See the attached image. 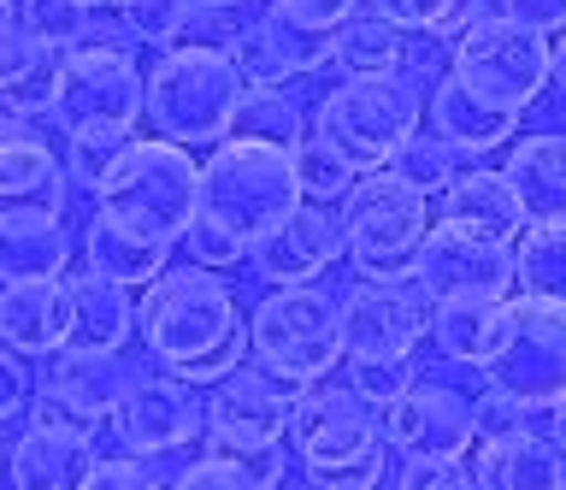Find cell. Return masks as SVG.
I'll return each mask as SVG.
<instances>
[{
	"mask_svg": "<svg viewBox=\"0 0 566 490\" xmlns=\"http://www.w3.org/2000/svg\"><path fill=\"white\" fill-rule=\"evenodd\" d=\"M136 331L148 355L184 384H212L248 355V320L237 307V290L212 267H166L142 290Z\"/></svg>",
	"mask_w": 566,
	"mask_h": 490,
	"instance_id": "obj_1",
	"label": "cell"
},
{
	"mask_svg": "<svg viewBox=\"0 0 566 490\" xmlns=\"http://www.w3.org/2000/svg\"><path fill=\"white\" fill-rule=\"evenodd\" d=\"M283 444H290V455L313 472V484H325V479L384 484V472H396V449L384 444V414L371 408L343 373L301 384Z\"/></svg>",
	"mask_w": 566,
	"mask_h": 490,
	"instance_id": "obj_2",
	"label": "cell"
},
{
	"mask_svg": "<svg viewBox=\"0 0 566 490\" xmlns=\"http://www.w3.org/2000/svg\"><path fill=\"white\" fill-rule=\"evenodd\" d=\"M248 95V77L230 54L212 48H166L148 65V95H142V118L159 143L177 148H219L237 131V107Z\"/></svg>",
	"mask_w": 566,
	"mask_h": 490,
	"instance_id": "obj_3",
	"label": "cell"
},
{
	"mask_svg": "<svg viewBox=\"0 0 566 490\" xmlns=\"http://www.w3.org/2000/svg\"><path fill=\"white\" fill-rule=\"evenodd\" d=\"M301 207V184H295V160L283 148L265 143H242L224 136L201 166V207L195 219L224 231L237 249H254L265 231H277Z\"/></svg>",
	"mask_w": 566,
	"mask_h": 490,
	"instance_id": "obj_4",
	"label": "cell"
},
{
	"mask_svg": "<svg viewBox=\"0 0 566 490\" xmlns=\"http://www.w3.org/2000/svg\"><path fill=\"white\" fill-rule=\"evenodd\" d=\"M195 207H201V166H195L189 148L177 143H130V154L118 160V171L95 189V213L106 225L148 242H177L189 237Z\"/></svg>",
	"mask_w": 566,
	"mask_h": 490,
	"instance_id": "obj_5",
	"label": "cell"
},
{
	"mask_svg": "<svg viewBox=\"0 0 566 490\" xmlns=\"http://www.w3.org/2000/svg\"><path fill=\"white\" fill-rule=\"evenodd\" d=\"M336 213H343V242H348L354 278L396 284V278L419 272L424 237H431L437 219H431V201L419 189H407L396 171H360V184L348 189V201Z\"/></svg>",
	"mask_w": 566,
	"mask_h": 490,
	"instance_id": "obj_6",
	"label": "cell"
},
{
	"mask_svg": "<svg viewBox=\"0 0 566 490\" xmlns=\"http://www.w3.org/2000/svg\"><path fill=\"white\" fill-rule=\"evenodd\" d=\"M248 348L265 373L290 378V384H313L331 378L348 361L343 348V302L318 284H290L272 290L248 320Z\"/></svg>",
	"mask_w": 566,
	"mask_h": 490,
	"instance_id": "obj_7",
	"label": "cell"
},
{
	"mask_svg": "<svg viewBox=\"0 0 566 490\" xmlns=\"http://www.w3.org/2000/svg\"><path fill=\"white\" fill-rule=\"evenodd\" d=\"M142 95H148V72L136 65V54L77 42V48H65V54H60V65H53L48 125L60 136H95V131L136 136Z\"/></svg>",
	"mask_w": 566,
	"mask_h": 490,
	"instance_id": "obj_8",
	"label": "cell"
},
{
	"mask_svg": "<svg viewBox=\"0 0 566 490\" xmlns=\"http://www.w3.org/2000/svg\"><path fill=\"white\" fill-rule=\"evenodd\" d=\"M313 125L360 171H384L389 154L424 125V90L407 77H343L331 95H318Z\"/></svg>",
	"mask_w": 566,
	"mask_h": 490,
	"instance_id": "obj_9",
	"label": "cell"
},
{
	"mask_svg": "<svg viewBox=\"0 0 566 490\" xmlns=\"http://www.w3.org/2000/svg\"><path fill=\"white\" fill-rule=\"evenodd\" d=\"M454 77L495 107L525 113L548 90V37L520 30L502 12H478L467 30H454Z\"/></svg>",
	"mask_w": 566,
	"mask_h": 490,
	"instance_id": "obj_10",
	"label": "cell"
},
{
	"mask_svg": "<svg viewBox=\"0 0 566 490\" xmlns=\"http://www.w3.org/2000/svg\"><path fill=\"white\" fill-rule=\"evenodd\" d=\"M484 373L525 414H548L555 402H566V307L507 295V331Z\"/></svg>",
	"mask_w": 566,
	"mask_h": 490,
	"instance_id": "obj_11",
	"label": "cell"
},
{
	"mask_svg": "<svg viewBox=\"0 0 566 490\" xmlns=\"http://www.w3.org/2000/svg\"><path fill=\"white\" fill-rule=\"evenodd\" d=\"M295 390L301 384L265 373V366H230L224 378L207 384V437L212 449L224 455H260V449H283V437H290V408H295Z\"/></svg>",
	"mask_w": 566,
	"mask_h": 490,
	"instance_id": "obj_12",
	"label": "cell"
},
{
	"mask_svg": "<svg viewBox=\"0 0 566 490\" xmlns=\"http://www.w3.org/2000/svg\"><path fill=\"white\" fill-rule=\"evenodd\" d=\"M431 331V295L419 278H360L343 295V348L348 361H413V348Z\"/></svg>",
	"mask_w": 566,
	"mask_h": 490,
	"instance_id": "obj_13",
	"label": "cell"
},
{
	"mask_svg": "<svg viewBox=\"0 0 566 490\" xmlns=\"http://www.w3.org/2000/svg\"><path fill=\"white\" fill-rule=\"evenodd\" d=\"M201 431H207V414L195 402V384L171 378V373H136L113 414L118 455H142V461L189 449Z\"/></svg>",
	"mask_w": 566,
	"mask_h": 490,
	"instance_id": "obj_14",
	"label": "cell"
},
{
	"mask_svg": "<svg viewBox=\"0 0 566 490\" xmlns=\"http://www.w3.org/2000/svg\"><path fill=\"white\" fill-rule=\"evenodd\" d=\"M71 171L65 154L48 148V136L0 107V219H65Z\"/></svg>",
	"mask_w": 566,
	"mask_h": 490,
	"instance_id": "obj_15",
	"label": "cell"
},
{
	"mask_svg": "<svg viewBox=\"0 0 566 490\" xmlns=\"http://www.w3.org/2000/svg\"><path fill=\"white\" fill-rule=\"evenodd\" d=\"M130 378L136 373L118 355L60 348L42 373V390L30 396V419H71V426H83V431H101V426H113Z\"/></svg>",
	"mask_w": 566,
	"mask_h": 490,
	"instance_id": "obj_16",
	"label": "cell"
},
{
	"mask_svg": "<svg viewBox=\"0 0 566 490\" xmlns=\"http://www.w3.org/2000/svg\"><path fill=\"white\" fill-rule=\"evenodd\" d=\"M336 260H348L343 213H336V207H313V201H301L277 231H265L254 249H248V267H254V278L272 290L318 284Z\"/></svg>",
	"mask_w": 566,
	"mask_h": 490,
	"instance_id": "obj_17",
	"label": "cell"
},
{
	"mask_svg": "<svg viewBox=\"0 0 566 490\" xmlns=\"http://www.w3.org/2000/svg\"><path fill=\"white\" fill-rule=\"evenodd\" d=\"M413 278L424 284L431 302H454V295H495V302H507L513 295V242L472 237V231H454V225H431Z\"/></svg>",
	"mask_w": 566,
	"mask_h": 490,
	"instance_id": "obj_18",
	"label": "cell"
},
{
	"mask_svg": "<svg viewBox=\"0 0 566 490\" xmlns=\"http://www.w3.org/2000/svg\"><path fill=\"white\" fill-rule=\"evenodd\" d=\"M101 467L95 431L71 419H30L7 449V484L12 490H88Z\"/></svg>",
	"mask_w": 566,
	"mask_h": 490,
	"instance_id": "obj_19",
	"label": "cell"
},
{
	"mask_svg": "<svg viewBox=\"0 0 566 490\" xmlns=\"http://www.w3.org/2000/svg\"><path fill=\"white\" fill-rule=\"evenodd\" d=\"M384 444L413 461V455H472V402H460L449 384L413 378L407 396L384 408Z\"/></svg>",
	"mask_w": 566,
	"mask_h": 490,
	"instance_id": "obj_20",
	"label": "cell"
},
{
	"mask_svg": "<svg viewBox=\"0 0 566 490\" xmlns=\"http://www.w3.org/2000/svg\"><path fill=\"white\" fill-rule=\"evenodd\" d=\"M230 60L242 65L248 90H290V83H301V77H313V72H325V65H331V37L301 30V24L283 19V12L265 7L260 19L242 24Z\"/></svg>",
	"mask_w": 566,
	"mask_h": 490,
	"instance_id": "obj_21",
	"label": "cell"
},
{
	"mask_svg": "<svg viewBox=\"0 0 566 490\" xmlns=\"http://www.w3.org/2000/svg\"><path fill=\"white\" fill-rule=\"evenodd\" d=\"M424 118H431V131H437L454 154H472V160H478V154H495L502 143H513V136H520V113H507V107H495V101L472 95L454 72L431 90V101H424Z\"/></svg>",
	"mask_w": 566,
	"mask_h": 490,
	"instance_id": "obj_22",
	"label": "cell"
},
{
	"mask_svg": "<svg viewBox=\"0 0 566 490\" xmlns=\"http://www.w3.org/2000/svg\"><path fill=\"white\" fill-rule=\"evenodd\" d=\"M0 343L24 361H53L71 343L65 284H0Z\"/></svg>",
	"mask_w": 566,
	"mask_h": 490,
	"instance_id": "obj_23",
	"label": "cell"
},
{
	"mask_svg": "<svg viewBox=\"0 0 566 490\" xmlns=\"http://www.w3.org/2000/svg\"><path fill=\"white\" fill-rule=\"evenodd\" d=\"M478 479L484 490H566V449L537 426L478 444Z\"/></svg>",
	"mask_w": 566,
	"mask_h": 490,
	"instance_id": "obj_24",
	"label": "cell"
},
{
	"mask_svg": "<svg viewBox=\"0 0 566 490\" xmlns=\"http://www.w3.org/2000/svg\"><path fill=\"white\" fill-rule=\"evenodd\" d=\"M65 302H71V343L88 355H124V343L136 337V295L113 284V278L77 272L65 278Z\"/></svg>",
	"mask_w": 566,
	"mask_h": 490,
	"instance_id": "obj_25",
	"label": "cell"
},
{
	"mask_svg": "<svg viewBox=\"0 0 566 490\" xmlns=\"http://www.w3.org/2000/svg\"><path fill=\"white\" fill-rule=\"evenodd\" d=\"M502 178L525 207V225H560L566 219V136L560 131H531L513 143Z\"/></svg>",
	"mask_w": 566,
	"mask_h": 490,
	"instance_id": "obj_26",
	"label": "cell"
},
{
	"mask_svg": "<svg viewBox=\"0 0 566 490\" xmlns=\"http://www.w3.org/2000/svg\"><path fill=\"white\" fill-rule=\"evenodd\" d=\"M437 225L513 242V237H525V207H520V196H513V184L502 171L478 166V171H460V178L442 189V219Z\"/></svg>",
	"mask_w": 566,
	"mask_h": 490,
	"instance_id": "obj_27",
	"label": "cell"
},
{
	"mask_svg": "<svg viewBox=\"0 0 566 490\" xmlns=\"http://www.w3.org/2000/svg\"><path fill=\"white\" fill-rule=\"evenodd\" d=\"M71 254L65 219H0V284H65Z\"/></svg>",
	"mask_w": 566,
	"mask_h": 490,
	"instance_id": "obj_28",
	"label": "cell"
},
{
	"mask_svg": "<svg viewBox=\"0 0 566 490\" xmlns=\"http://www.w3.org/2000/svg\"><path fill=\"white\" fill-rule=\"evenodd\" d=\"M507 331V302L495 295H454V302H431V343L442 361L454 366H490Z\"/></svg>",
	"mask_w": 566,
	"mask_h": 490,
	"instance_id": "obj_29",
	"label": "cell"
},
{
	"mask_svg": "<svg viewBox=\"0 0 566 490\" xmlns=\"http://www.w3.org/2000/svg\"><path fill=\"white\" fill-rule=\"evenodd\" d=\"M77 249H83V267H88V272H95V278H113V284H124V290H148L154 278L171 267V249H166V242L130 237V231H118V225H106L101 213H88Z\"/></svg>",
	"mask_w": 566,
	"mask_h": 490,
	"instance_id": "obj_30",
	"label": "cell"
},
{
	"mask_svg": "<svg viewBox=\"0 0 566 490\" xmlns=\"http://www.w3.org/2000/svg\"><path fill=\"white\" fill-rule=\"evenodd\" d=\"M53 65L60 54L24 37L18 24H0V107L18 118H48V90H53Z\"/></svg>",
	"mask_w": 566,
	"mask_h": 490,
	"instance_id": "obj_31",
	"label": "cell"
},
{
	"mask_svg": "<svg viewBox=\"0 0 566 490\" xmlns=\"http://www.w3.org/2000/svg\"><path fill=\"white\" fill-rule=\"evenodd\" d=\"M331 65L343 77H401L407 37L371 7H360L343 30H331Z\"/></svg>",
	"mask_w": 566,
	"mask_h": 490,
	"instance_id": "obj_32",
	"label": "cell"
},
{
	"mask_svg": "<svg viewBox=\"0 0 566 490\" xmlns=\"http://www.w3.org/2000/svg\"><path fill=\"white\" fill-rule=\"evenodd\" d=\"M513 290L566 307V219L560 225H525L520 249H513Z\"/></svg>",
	"mask_w": 566,
	"mask_h": 490,
	"instance_id": "obj_33",
	"label": "cell"
},
{
	"mask_svg": "<svg viewBox=\"0 0 566 490\" xmlns=\"http://www.w3.org/2000/svg\"><path fill=\"white\" fill-rule=\"evenodd\" d=\"M290 160H295L301 201H313V207H343V201H348V189L360 184V166H354L343 148H331L318 131H313V136H301Z\"/></svg>",
	"mask_w": 566,
	"mask_h": 490,
	"instance_id": "obj_34",
	"label": "cell"
},
{
	"mask_svg": "<svg viewBox=\"0 0 566 490\" xmlns=\"http://www.w3.org/2000/svg\"><path fill=\"white\" fill-rule=\"evenodd\" d=\"M230 136L295 154V143L307 136V118H301L295 95H283V90H248L242 107H237V131H230Z\"/></svg>",
	"mask_w": 566,
	"mask_h": 490,
	"instance_id": "obj_35",
	"label": "cell"
},
{
	"mask_svg": "<svg viewBox=\"0 0 566 490\" xmlns=\"http://www.w3.org/2000/svg\"><path fill=\"white\" fill-rule=\"evenodd\" d=\"M384 171H396L407 189H419V196L431 201V196H442V189L460 178V154L442 143L437 131H413L396 154H389V166H384Z\"/></svg>",
	"mask_w": 566,
	"mask_h": 490,
	"instance_id": "obj_36",
	"label": "cell"
},
{
	"mask_svg": "<svg viewBox=\"0 0 566 490\" xmlns=\"http://www.w3.org/2000/svg\"><path fill=\"white\" fill-rule=\"evenodd\" d=\"M88 19H95L88 0H12V24L42 48H53V54L77 48L88 37Z\"/></svg>",
	"mask_w": 566,
	"mask_h": 490,
	"instance_id": "obj_37",
	"label": "cell"
},
{
	"mask_svg": "<svg viewBox=\"0 0 566 490\" xmlns=\"http://www.w3.org/2000/svg\"><path fill=\"white\" fill-rule=\"evenodd\" d=\"M378 19H389L401 37H449L478 19V0H366Z\"/></svg>",
	"mask_w": 566,
	"mask_h": 490,
	"instance_id": "obj_38",
	"label": "cell"
},
{
	"mask_svg": "<svg viewBox=\"0 0 566 490\" xmlns=\"http://www.w3.org/2000/svg\"><path fill=\"white\" fill-rule=\"evenodd\" d=\"M136 136H124V131H95V136H65V171H71V189H95L118 171V160L130 154Z\"/></svg>",
	"mask_w": 566,
	"mask_h": 490,
	"instance_id": "obj_39",
	"label": "cell"
},
{
	"mask_svg": "<svg viewBox=\"0 0 566 490\" xmlns=\"http://www.w3.org/2000/svg\"><path fill=\"white\" fill-rule=\"evenodd\" d=\"M242 24H248V7H195L189 0L171 48H212V54H230L242 37Z\"/></svg>",
	"mask_w": 566,
	"mask_h": 490,
	"instance_id": "obj_40",
	"label": "cell"
},
{
	"mask_svg": "<svg viewBox=\"0 0 566 490\" xmlns=\"http://www.w3.org/2000/svg\"><path fill=\"white\" fill-rule=\"evenodd\" d=\"M166 490H265V484L254 479V467H248L242 455L212 449V455H201V461H189Z\"/></svg>",
	"mask_w": 566,
	"mask_h": 490,
	"instance_id": "obj_41",
	"label": "cell"
},
{
	"mask_svg": "<svg viewBox=\"0 0 566 490\" xmlns=\"http://www.w3.org/2000/svg\"><path fill=\"white\" fill-rule=\"evenodd\" d=\"M189 0H130L118 12L124 30L136 37V48H171L177 42V24H184Z\"/></svg>",
	"mask_w": 566,
	"mask_h": 490,
	"instance_id": "obj_42",
	"label": "cell"
},
{
	"mask_svg": "<svg viewBox=\"0 0 566 490\" xmlns=\"http://www.w3.org/2000/svg\"><path fill=\"white\" fill-rule=\"evenodd\" d=\"M354 390H360L371 408H389L396 396H407V384H413L419 373H413V361H348V373H343Z\"/></svg>",
	"mask_w": 566,
	"mask_h": 490,
	"instance_id": "obj_43",
	"label": "cell"
},
{
	"mask_svg": "<svg viewBox=\"0 0 566 490\" xmlns=\"http://www.w3.org/2000/svg\"><path fill=\"white\" fill-rule=\"evenodd\" d=\"M520 426H531V414H525L507 390L484 384V396H472V437H478V444H490V437H507V431H520Z\"/></svg>",
	"mask_w": 566,
	"mask_h": 490,
	"instance_id": "obj_44",
	"label": "cell"
},
{
	"mask_svg": "<svg viewBox=\"0 0 566 490\" xmlns=\"http://www.w3.org/2000/svg\"><path fill=\"white\" fill-rule=\"evenodd\" d=\"M360 7H366V0H272V12H283V19L301 24V30H318V37L343 30Z\"/></svg>",
	"mask_w": 566,
	"mask_h": 490,
	"instance_id": "obj_45",
	"label": "cell"
},
{
	"mask_svg": "<svg viewBox=\"0 0 566 490\" xmlns=\"http://www.w3.org/2000/svg\"><path fill=\"white\" fill-rule=\"evenodd\" d=\"M30 396H35V378L24 355H12L7 343H0V426H12L18 414H30Z\"/></svg>",
	"mask_w": 566,
	"mask_h": 490,
	"instance_id": "obj_46",
	"label": "cell"
},
{
	"mask_svg": "<svg viewBox=\"0 0 566 490\" xmlns=\"http://www.w3.org/2000/svg\"><path fill=\"white\" fill-rule=\"evenodd\" d=\"M88 490H166L148 472V461L142 455H101L95 479H88Z\"/></svg>",
	"mask_w": 566,
	"mask_h": 490,
	"instance_id": "obj_47",
	"label": "cell"
},
{
	"mask_svg": "<svg viewBox=\"0 0 566 490\" xmlns=\"http://www.w3.org/2000/svg\"><path fill=\"white\" fill-rule=\"evenodd\" d=\"M495 12L513 19L520 30H537V37H548V42L566 30V0H495Z\"/></svg>",
	"mask_w": 566,
	"mask_h": 490,
	"instance_id": "obj_48",
	"label": "cell"
},
{
	"mask_svg": "<svg viewBox=\"0 0 566 490\" xmlns=\"http://www.w3.org/2000/svg\"><path fill=\"white\" fill-rule=\"evenodd\" d=\"M189 260H195V267H212V272H219V267H237V260H248V249H237V242H230L224 231H212V225H201V219H195L189 225Z\"/></svg>",
	"mask_w": 566,
	"mask_h": 490,
	"instance_id": "obj_49",
	"label": "cell"
},
{
	"mask_svg": "<svg viewBox=\"0 0 566 490\" xmlns=\"http://www.w3.org/2000/svg\"><path fill=\"white\" fill-rule=\"evenodd\" d=\"M548 83H555V90L566 95V30L555 42H548Z\"/></svg>",
	"mask_w": 566,
	"mask_h": 490,
	"instance_id": "obj_50",
	"label": "cell"
},
{
	"mask_svg": "<svg viewBox=\"0 0 566 490\" xmlns=\"http://www.w3.org/2000/svg\"><path fill=\"white\" fill-rule=\"evenodd\" d=\"M548 437L566 449V402H555V408H548Z\"/></svg>",
	"mask_w": 566,
	"mask_h": 490,
	"instance_id": "obj_51",
	"label": "cell"
},
{
	"mask_svg": "<svg viewBox=\"0 0 566 490\" xmlns=\"http://www.w3.org/2000/svg\"><path fill=\"white\" fill-rule=\"evenodd\" d=\"M318 490H384V484H371V479H325Z\"/></svg>",
	"mask_w": 566,
	"mask_h": 490,
	"instance_id": "obj_52",
	"label": "cell"
},
{
	"mask_svg": "<svg viewBox=\"0 0 566 490\" xmlns=\"http://www.w3.org/2000/svg\"><path fill=\"white\" fill-rule=\"evenodd\" d=\"M88 7H101V12H124L130 0H88Z\"/></svg>",
	"mask_w": 566,
	"mask_h": 490,
	"instance_id": "obj_53",
	"label": "cell"
},
{
	"mask_svg": "<svg viewBox=\"0 0 566 490\" xmlns=\"http://www.w3.org/2000/svg\"><path fill=\"white\" fill-rule=\"evenodd\" d=\"M195 7H248V0H195Z\"/></svg>",
	"mask_w": 566,
	"mask_h": 490,
	"instance_id": "obj_54",
	"label": "cell"
},
{
	"mask_svg": "<svg viewBox=\"0 0 566 490\" xmlns=\"http://www.w3.org/2000/svg\"><path fill=\"white\" fill-rule=\"evenodd\" d=\"M0 24H12V0H0Z\"/></svg>",
	"mask_w": 566,
	"mask_h": 490,
	"instance_id": "obj_55",
	"label": "cell"
},
{
	"mask_svg": "<svg viewBox=\"0 0 566 490\" xmlns=\"http://www.w3.org/2000/svg\"><path fill=\"white\" fill-rule=\"evenodd\" d=\"M460 490H484V479H472V484H460Z\"/></svg>",
	"mask_w": 566,
	"mask_h": 490,
	"instance_id": "obj_56",
	"label": "cell"
},
{
	"mask_svg": "<svg viewBox=\"0 0 566 490\" xmlns=\"http://www.w3.org/2000/svg\"><path fill=\"white\" fill-rule=\"evenodd\" d=\"M0 479H7V455H0Z\"/></svg>",
	"mask_w": 566,
	"mask_h": 490,
	"instance_id": "obj_57",
	"label": "cell"
}]
</instances>
